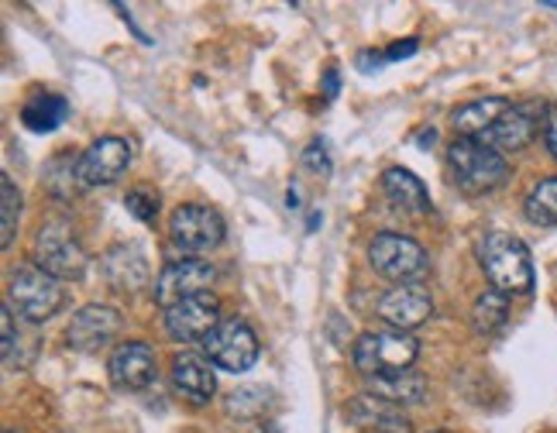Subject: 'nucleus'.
<instances>
[{"instance_id": "nucleus-1", "label": "nucleus", "mask_w": 557, "mask_h": 433, "mask_svg": "<svg viewBox=\"0 0 557 433\" xmlns=\"http://www.w3.org/2000/svg\"><path fill=\"white\" fill-rule=\"evenodd\" d=\"M447 165H451L455 186L468 197H482V193L499 189L509 180V165L499 151H492L479 138H458L447 148Z\"/></svg>"}, {"instance_id": "nucleus-2", "label": "nucleus", "mask_w": 557, "mask_h": 433, "mask_svg": "<svg viewBox=\"0 0 557 433\" xmlns=\"http://www.w3.org/2000/svg\"><path fill=\"white\" fill-rule=\"evenodd\" d=\"M482 269L492 289L499 293H530L533 289V262L520 237L509 231H488L482 242Z\"/></svg>"}, {"instance_id": "nucleus-3", "label": "nucleus", "mask_w": 557, "mask_h": 433, "mask_svg": "<svg viewBox=\"0 0 557 433\" xmlns=\"http://www.w3.org/2000/svg\"><path fill=\"white\" fill-rule=\"evenodd\" d=\"M420 355V341L406 331H369L355 341V368L366 379L410 372Z\"/></svg>"}, {"instance_id": "nucleus-4", "label": "nucleus", "mask_w": 557, "mask_h": 433, "mask_svg": "<svg viewBox=\"0 0 557 433\" xmlns=\"http://www.w3.org/2000/svg\"><path fill=\"white\" fill-rule=\"evenodd\" d=\"M35 262L55 279H79L87 272V251L66 221H49L35 234Z\"/></svg>"}, {"instance_id": "nucleus-5", "label": "nucleus", "mask_w": 557, "mask_h": 433, "mask_svg": "<svg viewBox=\"0 0 557 433\" xmlns=\"http://www.w3.org/2000/svg\"><path fill=\"white\" fill-rule=\"evenodd\" d=\"M8 296L17 307V313L25 320H32V323H41V320H49L52 313H59L62 299H66V293H62V286H59V279L49 275V272H41L38 265L14 269Z\"/></svg>"}, {"instance_id": "nucleus-6", "label": "nucleus", "mask_w": 557, "mask_h": 433, "mask_svg": "<svg viewBox=\"0 0 557 433\" xmlns=\"http://www.w3.org/2000/svg\"><path fill=\"white\" fill-rule=\"evenodd\" d=\"M169 234H173V245L180 251L200 255V251H213L224 242V221L213 207L203 203H186L173 213L169 221Z\"/></svg>"}, {"instance_id": "nucleus-7", "label": "nucleus", "mask_w": 557, "mask_h": 433, "mask_svg": "<svg viewBox=\"0 0 557 433\" xmlns=\"http://www.w3.org/2000/svg\"><path fill=\"white\" fill-rule=\"evenodd\" d=\"M203 351L218 368L238 375L259 361V337H255V331L245 320H224L221 327L203 341Z\"/></svg>"}, {"instance_id": "nucleus-8", "label": "nucleus", "mask_w": 557, "mask_h": 433, "mask_svg": "<svg viewBox=\"0 0 557 433\" xmlns=\"http://www.w3.org/2000/svg\"><path fill=\"white\" fill-rule=\"evenodd\" d=\"M369 262L379 275L385 279H406L423 275L426 272V251L413 242V237L403 234H379L375 242L369 245Z\"/></svg>"}, {"instance_id": "nucleus-9", "label": "nucleus", "mask_w": 557, "mask_h": 433, "mask_svg": "<svg viewBox=\"0 0 557 433\" xmlns=\"http://www.w3.org/2000/svg\"><path fill=\"white\" fill-rule=\"evenodd\" d=\"M213 279H218V272H213L210 262H200V258H180V262L162 269L159 283H156V302L162 310H169L189 296H203V293H210Z\"/></svg>"}, {"instance_id": "nucleus-10", "label": "nucleus", "mask_w": 557, "mask_h": 433, "mask_svg": "<svg viewBox=\"0 0 557 433\" xmlns=\"http://www.w3.org/2000/svg\"><path fill=\"white\" fill-rule=\"evenodd\" d=\"M221 327V302L213 293L189 296L165 310V331L176 341H207Z\"/></svg>"}, {"instance_id": "nucleus-11", "label": "nucleus", "mask_w": 557, "mask_h": 433, "mask_svg": "<svg viewBox=\"0 0 557 433\" xmlns=\"http://www.w3.org/2000/svg\"><path fill=\"white\" fill-rule=\"evenodd\" d=\"M121 331V317L117 310L111 307H83L79 313H73L70 320V331H66V341L73 351H83V355H97L103 351L107 344H111Z\"/></svg>"}, {"instance_id": "nucleus-12", "label": "nucleus", "mask_w": 557, "mask_h": 433, "mask_svg": "<svg viewBox=\"0 0 557 433\" xmlns=\"http://www.w3.org/2000/svg\"><path fill=\"white\" fill-rule=\"evenodd\" d=\"M434 313V299L423 286H393L379 299V317L389 323V331H413L420 323H426Z\"/></svg>"}, {"instance_id": "nucleus-13", "label": "nucleus", "mask_w": 557, "mask_h": 433, "mask_svg": "<svg viewBox=\"0 0 557 433\" xmlns=\"http://www.w3.org/2000/svg\"><path fill=\"white\" fill-rule=\"evenodd\" d=\"M127 165H132V145L124 138H100L79 156V180L83 186L117 183Z\"/></svg>"}, {"instance_id": "nucleus-14", "label": "nucleus", "mask_w": 557, "mask_h": 433, "mask_svg": "<svg viewBox=\"0 0 557 433\" xmlns=\"http://www.w3.org/2000/svg\"><path fill=\"white\" fill-rule=\"evenodd\" d=\"M107 375L117 388L127 393H138L156 382V351L141 341H127L121 348H114L111 361H107Z\"/></svg>"}, {"instance_id": "nucleus-15", "label": "nucleus", "mask_w": 557, "mask_h": 433, "mask_svg": "<svg viewBox=\"0 0 557 433\" xmlns=\"http://www.w3.org/2000/svg\"><path fill=\"white\" fill-rule=\"evenodd\" d=\"M533 135H537V117H533L530 107H509L479 141L503 156V151H523L533 141Z\"/></svg>"}, {"instance_id": "nucleus-16", "label": "nucleus", "mask_w": 557, "mask_h": 433, "mask_svg": "<svg viewBox=\"0 0 557 433\" xmlns=\"http://www.w3.org/2000/svg\"><path fill=\"white\" fill-rule=\"evenodd\" d=\"M103 275L107 283L121 293H138L148 286V262L138 245H114L103 255Z\"/></svg>"}, {"instance_id": "nucleus-17", "label": "nucleus", "mask_w": 557, "mask_h": 433, "mask_svg": "<svg viewBox=\"0 0 557 433\" xmlns=\"http://www.w3.org/2000/svg\"><path fill=\"white\" fill-rule=\"evenodd\" d=\"M213 361L200 355H180L173 361V385L193 403V406H207L218 393V379H213Z\"/></svg>"}, {"instance_id": "nucleus-18", "label": "nucleus", "mask_w": 557, "mask_h": 433, "mask_svg": "<svg viewBox=\"0 0 557 433\" xmlns=\"http://www.w3.org/2000/svg\"><path fill=\"white\" fill-rule=\"evenodd\" d=\"M509 100L506 97H482V100H471L461 103L458 111L451 114V124L461 138H482L492 124H496L506 111H509Z\"/></svg>"}, {"instance_id": "nucleus-19", "label": "nucleus", "mask_w": 557, "mask_h": 433, "mask_svg": "<svg viewBox=\"0 0 557 433\" xmlns=\"http://www.w3.org/2000/svg\"><path fill=\"white\" fill-rule=\"evenodd\" d=\"M366 396L389 403V406H413L423 403L426 396V382L417 372H403V375H382V379H366Z\"/></svg>"}, {"instance_id": "nucleus-20", "label": "nucleus", "mask_w": 557, "mask_h": 433, "mask_svg": "<svg viewBox=\"0 0 557 433\" xmlns=\"http://www.w3.org/2000/svg\"><path fill=\"white\" fill-rule=\"evenodd\" d=\"M382 189L399 210L406 213H426L431 210V197H426V186L413 176L410 169H385Z\"/></svg>"}, {"instance_id": "nucleus-21", "label": "nucleus", "mask_w": 557, "mask_h": 433, "mask_svg": "<svg viewBox=\"0 0 557 433\" xmlns=\"http://www.w3.org/2000/svg\"><path fill=\"white\" fill-rule=\"evenodd\" d=\"M66 117H70V103L59 94H35L25 107H21V121H25L28 132H38V135L55 132Z\"/></svg>"}, {"instance_id": "nucleus-22", "label": "nucleus", "mask_w": 557, "mask_h": 433, "mask_svg": "<svg viewBox=\"0 0 557 433\" xmlns=\"http://www.w3.org/2000/svg\"><path fill=\"white\" fill-rule=\"evenodd\" d=\"M509 320V296L499 293V289H485L475 307H471V327H475L479 334H496L503 323Z\"/></svg>"}, {"instance_id": "nucleus-23", "label": "nucleus", "mask_w": 557, "mask_h": 433, "mask_svg": "<svg viewBox=\"0 0 557 433\" xmlns=\"http://www.w3.org/2000/svg\"><path fill=\"white\" fill-rule=\"evenodd\" d=\"M523 213L530 224H541V227H550L557 224V176L554 180H544L530 189V197L523 203Z\"/></svg>"}, {"instance_id": "nucleus-24", "label": "nucleus", "mask_w": 557, "mask_h": 433, "mask_svg": "<svg viewBox=\"0 0 557 433\" xmlns=\"http://www.w3.org/2000/svg\"><path fill=\"white\" fill-rule=\"evenodd\" d=\"M46 186L55 193V197H73L76 186H83L79 180V159L59 156L46 165Z\"/></svg>"}, {"instance_id": "nucleus-25", "label": "nucleus", "mask_w": 557, "mask_h": 433, "mask_svg": "<svg viewBox=\"0 0 557 433\" xmlns=\"http://www.w3.org/2000/svg\"><path fill=\"white\" fill-rule=\"evenodd\" d=\"M0 245H11L14 242V231H17V216H21V193L14 186L11 176H0Z\"/></svg>"}, {"instance_id": "nucleus-26", "label": "nucleus", "mask_w": 557, "mask_h": 433, "mask_svg": "<svg viewBox=\"0 0 557 433\" xmlns=\"http://www.w3.org/2000/svg\"><path fill=\"white\" fill-rule=\"evenodd\" d=\"M265 406H269V393L262 385H242L238 393H231L227 413L238 417V420H251V417H259Z\"/></svg>"}, {"instance_id": "nucleus-27", "label": "nucleus", "mask_w": 557, "mask_h": 433, "mask_svg": "<svg viewBox=\"0 0 557 433\" xmlns=\"http://www.w3.org/2000/svg\"><path fill=\"white\" fill-rule=\"evenodd\" d=\"M124 207H127V213H132V216H138L141 224H152L156 213H159V197H156L152 189H141L138 186V189H132L124 197Z\"/></svg>"}, {"instance_id": "nucleus-28", "label": "nucleus", "mask_w": 557, "mask_h": 433, "mask_svg": "<svg viewBox=\"0 0 557 433\" xmlns=\"http://www.w3.org/2000/svg\"><path fill=\"white\" fill-rule=\"evenodd\" d=\"M304 162H307V169L320 172V176H331V159H327V148L320 145V141H313V145L307 148Z\"/></svg>"}, {"instance_id": "nucleus-29", "label": "nucleus", "mask_w": 557, "mask_h": 433, "mask_svg": "<svg viewBox=\"0 0 557 433\" xmlns=\"http://www.w3.org/2000/svg\"><path fill=\"white\" fill-rule=\"evenodd\" d=\"M0 327H4V364L8 368H14V313L4 307V310H0Z\"/></svg>"}, {"instance_id": "nucleus-30", "label": "nucleus", "mask_w": 557, "mask_h": 433, "mask_svg": "<svg viewBox=\"0 0 557 433\" xmlns=\"http://www.w3.org/2000/svg\"><path fill=\"white\" fill-rule=\"evenodd\" d=\"M544 141H547V151L557 159V103L547 107V121H544Z\"/></svg>"}, {"instance_id": "nucleus-31", "label": "nucleus", "mask_w": 557, "mask_h": 433, "mask_svg": "<svg viewBox=\"0 0 557 433\" xmlns=\"http://www.w3.org/2000/svg\"><path fill=\"white\" fill-rule=\"evenodd\" d=\"M420 49V41L417 38H406V41H396V46L385 52V62H396V59H406V55H413Z\"/></svg>"}, {"instance_id": "nucleus-32", "label": "nucleus", "mask_w": 557, "mask_h": 433, "mask_svg": "<svg viewBox=\"0 0 557 433\" xmlns=\"http://www.w3.org/2000/svg\"><path fill=\"white\" fill-rule=\"evenodd\" d=\"M324 97L327 100L337 97V70H327V76H324Z\"/></svg>"}, {"instance_id": "nucleus-33", "label": "nucleus", "mask_w": 557, "mask_h": 433, "mask_svg": "<svg viewBox=\"0 0 557 433\" xmlns=\"http://www.w3.org/2000/svg\"><path fill=\"white\" fill-rule=\"evenodd\" d=\"M8 433H17V430H8Z\"/></svg>"}, {"instance_id": "nucleus-34", "label": "nucleus", "mask_w": 557, "mask_h": 433, "mask_svg": "<svg viewBox=\"0 0 557 433\" xmlns=\"http://www.w3.org/2000/svg\"><path fill=\"white\" fill-rule=\"evenodd\" d=\"M434 433H444V430H434Z\"/></svg>"}]
</instances>
